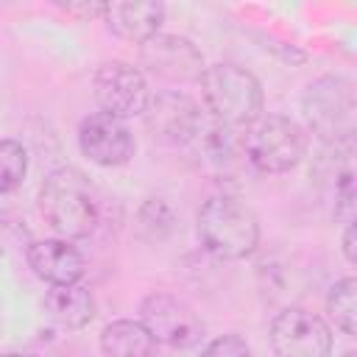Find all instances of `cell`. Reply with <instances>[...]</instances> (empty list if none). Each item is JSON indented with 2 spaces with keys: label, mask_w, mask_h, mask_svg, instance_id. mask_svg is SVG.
<instances>
[{
  "label": "cell",
  "mask_w": 357,
  "mask_h": 357,
  "mask_svg": "<svg viewBox=\"0 0 357 357\" xmlns=\"http://www.w3.org/2000/svg\"><path fill=\"white\" fill-rule=\"evenodd\" d=\"M109 31L128 42H148L159 33L165 22V6L162 3H103L100 8Z\"/></svg>",
  "instance_id": "13"
},
{
  "label": "cell",
  "mask_w": 357,
  "mask_h": 357,
  "mask_svg": "<svg viewBox=\"0 0 357 357\" xmlns=\"http://www.w3.org/2000/svg\"><path fill=\"white\" fill-rule=\"evenodd\" d=\"M139 226L142 229H153L148 240H162L170 229H173V212L165 201H148L142 209H139Z\"/></svg>",
  "instance_id": "18"
},
{
  "label": "cell",
  "mask_w": 357,
  "mask_h": 357,
  "mask_svg": "<svg viewBox=\"0 0 357 357\" xmlns=\"http://www.w3.org/2000/svg\"><path fill=\"white\" fill-rule=\"evenodd\" d=\"M310 128L326 145H346L354 137V84L343 75H324L301 98Z\"/></svg>",
  "instance_id": "5"
},
{
  "label": "cell",
  "mask_w": 357,
  "mask_h": 357,
  "mask_svg": "<svg viewBox=\"0 0 357 357\" xmlns=\"http://www.w3.org/2000/svg\"><path fill=\"white\" fill-rule=\"evenodd\" d=\"M145 126L167 145H187L201 134L198 103L184 92H159L145 106Z\"/></svg>",
  "instance_id": "9"
},
{
  "label": "cell",
  "mask_w": 357,
  "mask_h": 357,
  "mask_svg": "<svg viewBox=\"0 0 357 357\" xmlns=\"http://www.w3.org/2000/svg\"><path fill=\"white\" fill-rule=\"evenodd\" d=\"M28 265L50 284H78L84 276V257L67 240H36L28 248Z\"/></svg>",
  "instance_id": "12"
},
{
  "label": "cell",
  "mask_w": 357,
  "mask_h": 357,
  "mask_svg": "<svg viewBox=\"0 0 357 357\" xmlns=\"http://www.w3.org/2000/svg\"><path fill=\"white\" fill-rule=\"evenodd\" d=\"M39 209L53 231L70 240L89 237L98 226V198L89 178L75 167L53 170L39 190Z\"/></svg>",
  "instance_id": "1"
},
{
  "label": "cell",
  "mask_w": 357,
  "mask_h": 357,
  "mask_svg": "<svg viewBox=\"0 0 357 357\" xmlns=\"http://www.w3.org/2000/svg\"><path fill=\"white\" fill-rule=\"evenodd\" d=\"M343 254H346V262L354 265V223L343 229Z\"/></svg>",
  "instance_id": "20"
},
{
  "label": "cell",
  "mask_w": 357,
  "mask_h": 357,
  "mask_svg": "<svg viewBox=\"0 0 357 357\" xmlns=\"http://www.w3.org/2000/svg\"><path fill=\"white\" fill-rule=\"evenodd\" d=\"M201 95L212 117L223 128L251 126L262 117V86L237 64H212L201 73Z\"/></svg>",
  "instance_id": "3"
},
{
  "label": "cell",
  "mask_w": 357,
  "mask_h": 357,
  "mask_svg": "<svg viewBox=\"0 0 357 357\" xmlns=\"http://www.w3.org/2000/svg\"><path fill=\"white\" fill-rule=\"evenodd\" d=\"M50 318L67 329H81L95 318V298L81 284H53L45 296Z\"/></svg>",
  "instance_id": "14"
},
{
  "label": "cell",
  "mask_w": 357,
  "mask_h": 357,
  "mask_svg": "<svg viewBox=\"0 0 357 357\" xmlns=\"http://www.w3.org/2000/svg\"><path fill=\"white\" fill-rule=\"evenodd\" d=\"M354 293H357V282L351 276L335 282L329 287V296H326V310L335 321V326L343 332V335H354V321H357V301H354Z\"/></svg>",
  "instance_id": "16"
},
{
  "label": "cell",
  "mask_w": 357,
  "mask_h": 357,
  "mask_svg": "<svg viewBox=\"0 0 357 357\" xmlns=\"http://www.w3.org/2000/svg\"><path fill=\"white\" fill-rule=\"evenodd\" d=\"M243 151L259 173H287L304 159L307 134L284 114H262L248 126Z\"/></svg>",
  "instance_id": "4"
},
{
  "label": "cell",
  "mask_w": 357,
  "mask_h": 357,
  "mask_svg": "<svg viewBox=\"0 0 357 357\" xmlns=\"http://www.w3.org/2000/svg\"><path fill=\"white\" fill-rule=\"evenodd\" d=\"M198 237L220 259H243L259 243V220L237 195H212L198 209Z\"/></svg>",
  "instance_id": "2"
},
{
  "label": "cell",
  "mask_w": 357,
  "mask_h": 357,
  "mask_svg": "<svg viewBox=\"0 0 357 357\" xmlns=\"http://www.w3.org/2000/svg\"><path fill=\"white\" fill-rule=\"evenodd\" d=\"M142 64L167 81H198L204 73L198 47L176 33H156L142 42Z\"/></svg>",
  "instance_id": "11"
},
{
  "label": "cell",
  "mask_w": 357,
  "mask_h": 357,
  "mask_svg": "<svg viewBox=\"0 0 357 357\" xmlns=\"http://www.w3.org/2000/svg\"><path fill=\"white\" fill-rule=\"evenodd\" d=\"M201 357H251V349L240 335H220L201 351Z\"/></svg>",
  "instance_id": "19"
},
{
  "label": "cell",
  "mask_w": 357,
  "mask_h": 357,
  "mask_svg": "<svg viewBox=\"0 0 357 357\" xmlns=\"http://www.w3.org/2000/svg\"><path fill=\"white\" fill-rule=\"evenodd\" d=\"M78 145H81V153L100 167L126 165L134 153V137H131L128 126L117 117L103 114V112L81 120Z\"/></svg>",
  "instance_id": "10"
},
{
  "label": "cell",
  "mask_w": 357,
  "mask_h": 357,
  "mask_svg": "<svg viewBox=\"0 0 357 357\" xmlns=\"http://www.w3.org/2000/svg\"><path fill=\"white\" fill-rule=\"evenodd\" d=\"M271 346L276 357H329L332 332L315 312L290 307L273 318Z\"/></svg>",
  "instance_id": "6"
},
{
  "label": "cell",
  "mask_w": 357,
  "mask_h": 357,
  "mask_svg": "<svg viewBox=\"0 0 357 357\" xmlns=\"http://www.w3.org/2000/svg\"><path fill=\"white\" fill-rule=\"evenodd\" d=\"M139 315H142V326L151 332V337L165 346H173V349H190L204 335L201 318L184 301H178L167 293H151L142 301Z\"/></svg>",
  "instance_id": "7"
},
{
  "label": "cell",
  "mask_w": 357,
  "mask_h": 357,
  "mask_svg": "<svg viewBox=\"0 0 357 357\" xmlns=\"http://www.w3.org/2000/svg\"><path fill=\"white\" fill-rule=\"evenodd\" d=\"M95 100L103 109V114L117 120L142 114L151 100L148 81L131 64H123V61L103 64L95 73Z\"/></svg>",
  "instance_id": "8"
},
{
  "label": "cell",
  "mask_w": 357,
  "mask_h": 357,
  "mask_svg": "<svg viewBox=\"0 0 357 357\" xmlns=\"http://www.w3.org/2000/svg\"><path fill=\"white\" fill-rule=\"evenodd\" d=\"M3 357H31V354H20V351H8V354H3Z\"/></svg>",
  "instance_id": "21"
},
{
  "label": "cell",
  "mask_w": 357,
  "mask_h": 357,
  "mask_svg": "<svg viewBox=\"0 0 357 357\" xmlns=\"http://www.w3.org/2000/svg\"><path fill=\"white\" fill-rule=\"evenodd\" d=\"M156 340L142 326V321H112L100 332V351L106 357H151Z\"/></svg>",
  "instance_id": "15"
},
{
  "label": "cell",
  "mask_w": 357,
  "mask_h": 357,
  "mask_svg": "<svg viewBox=\"0 0 357 357\" xmlns=\"http://www.w3.org/2000/svg\"><path fill=\"white\" fill-rule=\"evenodd\" d=\"M28 173V153L17 139H0V195L17 190Z\"/></svg>",
  "instance_id": "17"
}]
</instances>
